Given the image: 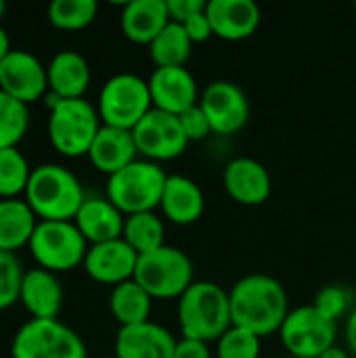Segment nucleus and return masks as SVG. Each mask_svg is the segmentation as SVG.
Returning a JSON list of instances; mask_svg holds the SVG:
<instances>
[{
	"instance_id": "1",
	"label": "nucleus",
	"mask_w": 356,
	"mask_h": 358,
	"mask_svg": "<svg viewBox=\"0 0 356 358\" xmlns=\"http://www.w3.org/2000/svg\"><path fill=\"white\" fill-rule=\"evenodd\" d=\"M231 319L235 327L248 329L258 338L279 334L290 315L285 287L269 275H248L239 279L231 292Z\"/></svg>"
},
{
	"instance_id": "2",
	"label": "nucleus",
	"mask_w": 356,
	"mask_h": 358,
	"mask_svg": "<svg viewBox=\"0 0 356 358\" xmlns=\"http://www.w3.org/2000/svg\"><path fill=\"white\" fill-rule=\"evenodd\" d=\"M176 317L183 338L218 342L233 327L229 292L214 281H195L178 298Z\"/></svg>"
},
{
	"instance_id": "3",
	"label": "nucleus",
	"mask_w": 356,
	"mask_h": 358,
	"mask_svg": "<svg viewBox=\"0 0 356 358\" xmlns=\"http://www.w3.org/2000/svg\"><path fill=\"white\" fill-rule=\"evenodd\" d=\"M25 201L40 220H73L86 201V193L71 170L59 164H42L31 170Z\"/></svg>"
},
{
	"instance_id": "4",
	"label": "nucleus",
	"mask_w": 356,
	"mask_h": 358,
	"mask_svg": "<svg viewBox=\"0 0 356 358\" xmlns=\"http://www.w3.org/2000/svg\"><path fill=\"white\" fill-rule=\"evenodd\" d=\"M166 180L168 174L159 168V164L134 159L107 178V199L124 216L155 212L162 203Z\"/></svg>"
},
{
	"instance_id": "5",
	"label": "nucleus",
	"mask_w": 356,
	"mask_h": 358,
	"mask_svg": "<svg viewBox=\"0 0 356 358\" xmlns=\"http://www.w3.org/2000/svg\"><path fill=\"white\" fill-rule=\"evenodd\" d=\"M101 126L103 122L92 103L86 99H65L50 109L48 138L61 155L82 157L88 155Z\"/></svg>"
},
{
	"instance_id": "6",
	"label": "nucleus",
	"mask_w": 356,
	"mask_h": 358,
	"mask_svg": "<svg viewBox=\"0 0 356 358\" xmlns=\"http://www.w3.org/2000/svg\"><path fill=\"white\" fill-rule=\"evenodd\" d=\"M193 262L191 258L172 245H164L155 252L138 256L134 281L153 298L170 300L180 298L193 281Z\"/></svg>"
},
{
	"instance_id": "7",
	"label": "nucleus",
	"mask_w": 356,
	"mask_h": 358,
	"mask_svg": "<svg viewBox=\"0 0 356 358\" xmlns=\"http://www.w3.org/2000/svg\"><path fill=\"white\" fill-rule=\"evenodd\" d=\"M151 109L149 82L136 73H115L99 92L97 111L103 126L132 130Z\"/></svg>"
},
{
	"instance_id": "8",
	"label": "nucleus",
	"mask_w": 356,
	"mask_h": 358,
	"mask_svg": "<svg viewBox=\"0 0 356 358\" xmlns=\"http://www.w3.org/2000/svg\"><path fill=\"white\" fill-rule=\"evenodd\" d=\"M27 248L40 268L57 275L84 264L88 241L73 220H38Z\"/></svg>"
},
{
	"instance_id": "9",
	"label": "nucleus",
	"mask_w": 356,
	"mask_h": 358,
	"mask_svg": "<svg viewBox=\"0 0 356 358\" xmlns=\"http://www.w3.org/2000/svg\"><path fill=\"white\" fill-rule=\"evenodd\" d=\"M10 358H86V344L59 319H29L13 338Z\"/></svg>"
},
{
	"instance_id": "10",
	"label": "nucleus",
	"mask_w": 356,
	"mask_h": 358,
	"mask_svg": "<svg viewBox=\"0 0 356 358\" xmlns=\"http://www.w3.org/2000/svg\"><path fill=\"white\" fill-rule=\"evenodd\" d=\"M336 334L338 323L323 317L313 304L290 310L279 329L283 348L296 358H319L336 346Z\"/></svg>"
},
{
	"instance_id": "11",
	"label": "nucleus",
	"mask_w": 356,
	"mask_h": 358,
	"mask_svg": "<svg viewBox=\"0 0 356 358\" xmlns=\"http://www.w3.org/2000/svg\"><path fill=\"white\" fill-rule=\"evenodd\" d=\"M132 136L138 155L155 164L180 157L189 145L178 115L159 111L155 107L132 128Z\"/></svg>"
},
{
	"instance_id": "12",
	"label": "nucleus",
	"mask_w": 356,
	"mask_h": 358,
	"mask_svg": "<svg viewBox=\"0 0 356 358\" xmlns=\"http://www.w3.org/2000/svg\"><path fill=\"white\" fill-rule=\"evenodd\" d=\"M212 132L220 136L237 134L250 120V101L245 92L229 80H216L206 86L199 99Z\"/></svg>"
},
{
	"instance_id": "13",
	"label": "nucleus",
	"mask_w": 356,
	"mask_h": 358,
	"mask_svg": "<svg viewBox=\"0 0 356 358\" xmlns=\"http://www.w3.org/2000/svg\"><path fill=\"white\" fill-rule=\"evenodd\" d=\"M0 90L29 105L48 92V76L42 61L29 50L10 48L0 63Z\"/></svg>"
},
{
	"instance_id": "14",
	"label": "nucleus",
	"mask_w": 356,
	"mask_h": 358,
	"mask_svg": "<svg viewBox=\"0 0 356 358\" xmlns=\"http://www.w3.org/2000/svg\"><path fill=\"white\" fill-rule=\"evenodd\" d=\"M147 82L153 107L159 111L180 115L199 105L197 82L187 67H155Z\"/></svg>"
},
{
	"instance_id": "15",
	"label": "nucleus",
	"mask_w": 356,
	"mask_h": 358,
	"mask_svg": "<svg viewBox=\"0 0 356 358\" xmlns=\"http://www.w3.org/2000/svg\"><path fill=\"white\" fill-rule=\"evenodd\" d=\"M136 262L138 254L124 239H113L88 248L84 271L92 281L115 287L124 281L134 279Z\"/></svg>"
},
{
	"instance_id": "16",
	"label": "nucleus",
	"mask_w": 356,
	"mask_h": 358,
	"mask_svg": "<svg viewBox=\"0 0 356 358\" xmlns=\"http://www.w3.org/2000/svg\"><path fill=\"white\" fill-rule=\"evenodd\" d=\"M227 195L239 206H262L273 191L269 170L254 157H235L222 174Z\"/></svg>"
},
{
	"instance_id": "17",
	"label": "nucleus",
	"mask_w": 356,
	"mask_h": 358,
	"mask_svg": "<svg viewBox=\"0 0 356 358\" xmlns=\"http://www.w3.org/2000/svg\"><path fill=\"white\" fill-rule=\"evenodd\" d=\"M214 36L239 42L256 34L260 25V6L254 0H210L206 6Z\"/></svg>"
},
{
	"instance_id": "18",
	"label": "nucleus",
	"mask_w": 356,
	"mask_h": 358,
	"mask_svg": "<svg viewBox=\"0 0 356 358\" xmlns=\"http://www.w3.org/2000/svg\"><path fill=\"white\" fill-rule=\"evenodd\" d=\"M174 336L153 323H138L130 327H120L115 336V357L118 358H172L176 350Z\"/></svg>"
},
{
	"instance_id": "19",
	"label": "nucleus",
	"mask_w": 356,
	"mask_h": 358,
	"mask_svg": "<svg viewBox=\"0 0 356 358\" xmlns=\"http://www.w3.org/2000/svg\"><path fill=\"white\" fill-rule=\"evenodd\" d=\"M63 287L55 273L44 268H31L21 283L19 302L31 315V319H57L63 308Z\"/></svg>"
},
{
	"instance_id": "20",
	"label": "nucleus",
	"mask_w": 356,
	"mask_h": 358,
	"mask_svg": "<svg viewBox=\"0 0 356 358\" xmlns=\"http://www.w3.org/2000/svg\"><path fill=\"white\" fill-rule=\"evenodd\" d=\"M159 208H162V214L172 224L189 227L204 216L206 195L195 180L180 176V174H172L166 180Z\"/></svg>"
},
{
	"instance_id": "21",
	"label": "nucleus",
	"mask_w": 356,
	"mask_h": 358,
	"mask_svg": "<svg viewBox=\"0 0 356 358\" xmlns=\"http://www.w3.org/2000/svg\"><path fill=\"white\" fill-rule=\"evenodd\" d=\"M73 222L82 237L90 245H97L122 239L126 216L107 197H86Z\"/></svg>"
},
{
	"instance_id": "22",
	"label": "nucleus",
	"mask_w": 356,
	"mask_h": 358,
	"mask_svg": "<svg viewBox=\"0 0 356 358\" xmlns=\"http://www.w3.org/2000/svg\"><path fill=\"white\" fill-rule=\"evenodd\" d=\"M136 155L138 151L132 130H122L113 126H101L88 151L90 164L99 172L107 174V178L126 168L128 164H132L134 159H138Z\"/></svg>"
},
{
	"instance_id": "23",
	"label": "nucleus",
	"mask_w": 356,
	"mask_h": 358,
	"mask_svg": "<svg viewBox=\"0 0 356 358\" xmlns=\"http://www.w3.org/2000/svg\"><path fill=\"white\" fill-rule=\"evenodd\" d=\"M48 92L57 99H84V92L90 84L88 61L76 50L57 52L46 65Z\"/></svg>"
},
{
	"instance_id": "24",
	"label": "nucleus",
	"mask_w": 356,
	"mask_h": 358,
	"mask_svg": "<svg viewBox=\"0 0 356 358\" xmlns=\"http://www.w3.org/2000/svg\"><path fill=\"white\" fill-rule=\"evenodd\" d=\"M170 23L166 0H132L124 6L120 25L124 36L134 44H151Z\"/></svg>"
},
{
	"instance_id": "25",
	"label": "nucleus",
	"mask_w": 356,
	"mask_h": 358,
	"mask_svg": "<svg viewBox=\"0 0 356 358\" xmlns=\"http://www.w3.org/2000/svg\"><path fill=\"white\" fill-rule=\"evenodd\" d=\"M38 216L25 199H0V250L13 252L29 245Z\"/></svg>"
},
{
	"instance_id": "26",
	"label": "nucleus",
	"mask_w": 356,
	"mask_h": 358,
	"mask_svg": "<svg viewBox=\"0 0 356 358\" xmlns=\"http://www.w3.org/2000/svg\"><path fill=\"white\" fill-rule=\"evenodd\" d=\"M153 298L134 281H124L115 285L109 294V310L120 327H130L151 321Z\"/></svg>"
},
{
	"instance_id": "27",
	"label": "nucleus",
	"mask_w": 356,
	"mask_h": 358,
	"mask_svg": "<svg viewBox=\"0 0 356 358\" xmlns=\"http://www.w3.org/2000/svg\"><path fill=\"white\" fill-rule=\"evenodd\" d=\"M193 50V42L180 23L170 21L162 34L149 44V57L155 67H185Z\"/></svg>"
},
{
	"instance_id": "28",
	"label": "nucleus",
	"mask_w": 356,
	"mask_h": 358,
	"mask_svg": "<svg viewBox=\"0 0 356 358\" xmlns=\"http://www.w3.org/2000/svg\"><path fill=\"white\" fill-rule=\"evenodd\" d=\"M122 239L138 254H149L166 245V227L155 212L126 216Z\"/></svg>"
},
{
	"instance_id": "29",
	"label": "nucleus",
	"mask_w": 356,
	"mask_h": 358,
	"mask_svg": "<svg viewBox=\"0 0 356 358\" xmlns=\"http://www.w3.org/2000/svg\"><path fill=\"white\" fill-rule=\"evenodd\" d=\"M31 166L27 157L17 149H0V199H17L25 193Z\"/></svg>"
},
{
	"instance_id": "30",
	"label": "nucleus",
	"mask_w": 356,
	"mask_h": 358,
	"mask_svg": "<svg viewBox=\"0 0 356 358\" xmlns=\"http://www.w3.org/2000/svg\"><path fill=\"white\" fill-rule=\"evenodd\" d=\"M29 130V109L25 103L0 90V149L17 147Z\"/></svg>"
},
{
	"instance_id": "31",
	"label": "nucleus",
	"mask_w": 356,
	"mask_h": 358,
	"mask_svg": "<svg viewBox=\"0 0 356 358\" xmlns=\"http://www.w3.org/2000/svg\"><path fill=\"white\" fill-rule=\"evenodd\" d=\"M99 13L97 0H52L48 6V21L57 29L76 31L88 27Z\"/></svg>"
},
{
	"instance_id": "32",
	"label": "nucleus",
	"mask_w": 356,
	"mask_h": 358,
	"mask_svg": "<svg viewBox=\"0 0 356 358\" xmlns=\"http://www.w3.org/2000/svg\"><path fill=\"white\" fill-rule=\"evenodd\" d=\"M262 338L256 334L241 329V327H231L216 344V357L218 358H260L262 350Z\"/></svg>"
},
{
	"instance_id": "33",
	"label": "nucleus",
	"mask_w": 356,
	"mask_h": 358,
	"mask_svg": "<svg viewBox=\"0 0 356 358\" xmlns=\"http://www.w3.org/2000/svg\"><path fill=\"white\" fill-rule=\"evenodd\" d=\"M23 277L25 273L19 258L13 252L0 250V310H6L15 302H19Z\"/></svg>"
},
{
	"instance_id": "34",
	"label": "nucleus",
	"mask_w": 356,
	"mask_h": 358,
	"mask_svg": "<svg viewBox=\"0 0 356 358\" xmlns=\"http://www.w3.org/2000/svg\"><path fill=\"white\" fill-rule=\"evenodd\" d=\"M350 302H353V296H350V292L346 287H342V285H327V287L319 289V294L315 296L313 306L323 317H327L329 321L338 323V319L348 315Z\"/></svg>"
},
{
	"instance_id": "35",
	"label": "nucleus",
	"mask_w": 356,
	"mask_h": 358,
	"mask_svg": "<svg viewBox=\"0 0 356 358\" xmlns=\"http://www.w3.org/2000/svg\"><path fill=\"white\" fill-rule=\"evenodd\" d=\"M178 120H180L183 132L189 138V143L204 141V138H208L212 134V126H210V122H208V117H206V113H204V109L199 105H195V107L187 109L185 113H180Z\"/></svg>"
},
{
	"instance_id": "36",
	"label": "nucleus",
	"mask_w": 356,
	"mask_h": 358,
	"mask_svg": "<svg viewBox=\"0 0 356 358\" xmlns=\"http://www.w3.org/2000/svg\"><path fill=\"white\" fill-rule=\"evenodd\" d=\"M187 31V36L191 38L193 44H199V42H208L214 31H212V23L208 19V13L201 10V13H195L193 17H189L185 23H180Z\"/></svg>"
},
{
	"instance_id": "37",
	"label": "nucleus",
	"mask_w": 356,
	"mask_h": 358,
	"mask_svg": "<svg viewBox=\"0 0 356 358\" xmlns=\"http://www.w3.org/2000/svg\"><path fill=\"white\" fill-rule=\"evenodd\" d=\"M166 4H168V13H170V21H174V23H185L189 17L206 10V6H208L206 0H166Z\"/></svg>"
},
{
	"instance_id": "38",
	"label": "nucleus",
	"mask_w": 356,
	"mask_h": 358,
	"mask_svg": "<svg viewBox=\"0 0 356 358\" xmlns=\"http://www.w3.org/2000/svg\"><path fill=\"white\" fill-rule=\"evenodd\" d=\"M172 358H212V352H210L206 342L183 338L176 344V350H174V357Z\"/></svg>"
},
{
	"instance_id": "39",
	"label": "nucleus",
	"mask_w": 356,
	"mask_h": 358,
	"mask_svg": "<svg viewBox=\"0 0 356 358\" xmlns=\"http://www.w3.org/2000/svg\"><path fill=\"white\" fill-rule=\"evenodd\" d=\"M346 342H348L350 352L356 357V308L348 315V321H346Z\"/></svg>"
},
{
	"instance_id": "40",
	"label": "nucleus",
	"mask_w": 356,
	"mask_h": 358,
	"mask_svg": "<svg viewBox=\"0 0 356 358\" xmlns=\"http://www.w3.org/2000/svg\"><path fill=\"white\" fill-rule=\"evenodd\" d=\"M10 52V42H8V34L4 31V27L0 25V63L4 61V57Z\"/></svg>"
},
{
	"instance_id": "41",
	"label": "nucleus",
	"mask_w": 356,
	"mask_h": 358,
	"mask_svg": "<svg viewBox=\"0 0 356 358\" xmlns=\"http://www.w3.org/2000/svg\"><path fill=\"white\" fill-rule=\"evenodd\" d=\"M319 358H350V357H348V352H346L344 348H340V346H332L329 350H325V352H323Z\"/></svg>"
},
{
	"instance_id": "42",
	"label": "nucleus",
	"mask_w": 356,
	"mask_h": 358,
	"mask_svg": "<svg viewBox=\"0 0 356 358\" xmlns=\"http://www.w3.org/2000/svg\"><path fill=\"white\" fill-rule=\"evenodd\" d=\"M4 10H6V4L0 0V19H2V15H4Z\"/></svg>"
},
{
	"instance_id": "43",
	"label": "nucleus",
	"mask_w": 356,
	"mask_h": 358,
	"mask_svg": "<svg viewBox=\"0 0 356 358\" xmlns=\"http://www.w3.org/2000/svg\"><path fill=\"white\" fill-rule=\"evenodd\" d=\"M103 358H118V357H115V355H113V357H103Z\"/></svg>"
},
{
	"instance_id": "44",
	"label": "nucleus",
	"mask_w": 356,
	"mask_h": 358,
	"mask_svg": "<svg viewBox=\"0 0 356 358\" xmlns=\"http://www.w3.org/2000/svg\"><path fill=\"white\" fill-rule=\"evenodd\" d=\"M355 13H356V2H355Z\"/></svg>"
},
{
	"instance_id": "45",
	"label": "nucleus",
	"mask_w": 356,
	"mask_h": 358,
	"mask_svg": "<svg viewBox=\"0 0 356 358\" xmlns=\"http://www.w3.org/2000/svg\"><path fill=\"white\" fill-rule=\"evenodd\" d=\"M290 358H296V357H290Z\"/></svg>"
}]
</instances>
